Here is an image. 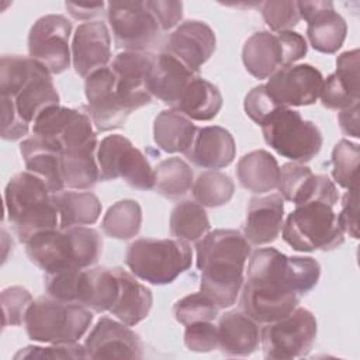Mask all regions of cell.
<instances>
[{
    "label": "cell",
    "mask_w": 360,
    "mask_h": 360,
    "mask_svg": "<svg viewBox=\"0 0 360 360\" xmlns=\"http://www.w3.org/2000/svg\"><path fill=\"white\" fill-rule=\"evenodd\" d=\"M297 294L291 276V256L274 248L252 253L246 281L242 284L240 308L257 323L277 321L297 308Z\"/></svg>",
    "instance_id": "obj_1"
},
{
    "label": "cell",
    "mask_w": 360,
    "mask_h": 360,
    "mask_svg": "<svg viewBox=\"0 0 360 360\" xmlns=\"http://www.w3.org/2000/svg\"><path fill=\"white\" fill-rule=\"evenodd\" d=\"M200 288L219 308L235 304L243 284V270L250 245L235 229H215L195 245Z\"/></svg>",
    "instance_id": "obj_2"
},
{
    "label": "cell",
    "mask_w": 360,
    "mask_h": 360,
    "mask_svg": "<svg viewBox=\"0 0 360 360\" xmlns=\"http://www.w3.org/2000/svg\"><path fill=\"white\" fill-rule=\"evenodd\" d=\"M27 256L45 274L66 269H86L97 263L103 239L87 226L51 229L34 235L27 243Z\"/></svg>",
    "instance_id": "obj_3"
},
{
    "label": "cell",
    "mask_w": 360,
    "mask_h": 360,
    "mask_svg": "<svg viewBox=\"0 0 360 360\" xmlns=\"http://www.w3.org/2000/svg\"><path fill=\"white\" fill-rule=\"evenodd\" d=\"M6 214L20 242L34 235L58 229L59 215L46 184L30 172L17 173L4 190Z\"/></svg>",
    "instance_id": "obj_4"
},
{
    "label": "cell",
    "mask_w": 360,
    "mask_h": 360,
    "mask_svg": "<svg viewBox=\"0 0 360 360\" xmlns=\"http://www.w3.org/2000/svg\"><path fill=\"white\" fill-rule=\"evenodd\" d=\"M91 321V309L46 295L32 301L24 326L28 338L34 342L70 345L77 343L90 328Z\"/></svg>",
    "instance_id": "obj_5"
},
{
    "label": "cell",
    "mask_w": 360,
    "mask_h": 360,
    "mask_svg": "<svg viewBox=\"0 0 360 360\" xmlns=\"http://www.w3.org/2000/svg\"><path fill=\"white\" fill-rule=\"evenodd\" d=\"M193 252L188 242L180 239L141 238L134 240L125 253L131 273L155 285L173 283L190 269Z\"/></svg>",
    "instance_id": "obj_6"
},
{
    "label": "cell",
    "mask_w": 360,
    "mask_h": 360,
    "mask_svg": "<svg viewBox=\"0 0 360 360\" xmlns=\"http://www.w3.org/2000/svg\"><path fill=\"white\" fill-rule=\"evenodd\" d=\"M283 239L292 250H332L345 240L333 205L323 201H308L295 205L283 224Z\"/></svg>",
    "instance_id": "obj_7"
},
{
    "label": "cell",
    "mask_w": 360,
    "mask_h": 360,
    "mask_svg": "<svg viewBox=\"0 0 360 360\" xmlns=\"http://www.w3.org/2000/svg\"><path fill=\"white\" fill-rule=\"evenodd\" d=\"M260 127L266 143L295 163L312 160L322 148L319 128L290 107H278Z\"/></svg>",
    "instance_id": "obj_8"
},
{
    "label": "cell",
    "mask_w": 360,
    "mask_h": 360,
    "mask_svg": "<svg viewBox=\"0 0 360 360\" xmlns=\"http://www.w3.org/2000/svg\"><path fill=\"white\" fill-rule=\"evenodd\" d=\"M84 111L97 131L121 128L129 114L150 103V98L129 97L117 90V77L110 66L101 68L86 77Z\"/></svg>",
    "instance_id": "obj_9"
},
{
    "label": "cell",
    "mask_w": 360,
    "mask_h": 360,
    "mask_svg": "<svg viewBox=\"0 0 360 360\" xmlns=\"http://www.w3.org/2000/svg\"><path fill=\"white\" fill-rule=\"evenodd\" d=\"M307 49V41L295 31H259L246 39L242 62L253 77L269 79L277 70L302 59Z\"/></svg>",
    "instance_id": "obj_10"
},
{
    "label": "cell",
    "mask_w": 360,
    "mask_h": 360,
    "mask_svg": "<svg viewBox=\"0 0 360 360\" xmlns=\"http://www.w3.org/2000/svg\"><path fill=\"white\" fill-rule=\"evenodd\" d=\"M32 134L60 153L97 149V134L86 111L49 107L32 122Z\"/></svg>",
    "instance_id": "obj_11"
},
{
    "label": "cell",
    "mask_w": 360,
    "mask_h": 360,
    "mask_svg": "<svg viewBox=\"0 0 360 360\" xmlns=\"http://www.w3.org/2000/svg\"><path fill=\"white\" fill-rule=\"evenodd\" d=\"M318 325L307 308H295L288 315L264 323L260 330L263 356L273 360H291L307 356L316 339Z\"/></svg>",
    "instance_id": "obj_12"
},
{
    "label": "cell",
    "mask_w": 360,
    "mask_h": 360,
    "mask_svg": "<svg viewBox=\"0 0 360 360\" xmlns=\"http://www.w3.org/2000/svg\"><path fill=\"white\" fill-rule=\"evenodd\" d=\"M100 180L122 179L138 190L153 188V169L146 156L132 142L120 134L107 135L96 150Z\"/></svg>",
    "instance_id": "obj_13"
},
{
    "label": "cell",
    "mask_w": 360,
    "mask_h": 360,
    "mask_svg": "<svg viewBox=\"0 0 360 360\" xmlns=\"http://www.w3.org/2000/svg\"><path fill=\"white\" fill-rule=\"evenodd\" d=\"M107 20L115 45L124 51L148 52L159 42L163 32L146 1H110Z\"/></svg>",
    "instance_id": "obj_14"
},
{
    "label": "cell",
    "mask_w": 360,
    "mask_h": 360,
    "mask_svg": "<svg viewBox=\"0 0 360 360\" xmlns=\"http://www.w3.org/2000/svg\"><path fill=\"white\" fill-rule=\"evenodd\" d=\"M72 22L60 14L38 18L28 32V55L51 75H59L70 66L69 38Z\"/></svg>",
    "instance_id": "obj_15"
},
{
    "label": "cell",
    "mask_w": 360,
    "mask_h": 360,
    "mask_svg": "<svg viewBox=\"0 0 360 360\" xmlns=\"http://www.w3.org/2000/svg\"><path fill=\"white\" fill-rule=\"evenodd\" d=\"M323 84L322 73L312 65H290L277 70L264 84L269 96L280 105L301 107L314 104Z\"/></svg>",
    "instance_id": "obj_16"
},
{
    "label": "cell",
    "mask_w": 360,
    "mask_h": 360,
    "mask_svg": "<svg viewBox=\"0 0 360 360\" xmlns=\"http://www.w3.org/2000/svg\"><path fill=\"white\" fill-rule=\"evenodd\" d=\"M86 359H142L143 346L128 325L108 316L97 321L84 342Z\"/></svg>",
    "instance_id": "obj_17"
},
{
    "label": "cell",
    "mask_w": 360,
    "mask_h": 360,
    "mask_svg": "<svg viewBox=\"0 0 360 360\" xmlns=\"http://www.w3.org/2000/svg\"><path fill=\"white\" fill-rule=\"evenodd\" d=\"M300 15L307 21V37L311 46L321 53H335L342 48L347 24L336 13L332 1H297Z\"/></svg>",
    "instance_id": "obj_18"
},
{
    "label": "cell",
    "mask_w": 360,
    "mask_h": 360,
    "mask_svg": "<svg viewBox=\"0 0 360 360\" xmlns=\"http://www.w3.org/2000/svg\"><path fill=\"white\" fill-rule=\"evenodd\" d=\"M215 45L217 38L208 24L188 20L170 34L163 52L172 55L193 73L198 75L200 68L214 53Z\"/></svg>",
    "instance_id": "obj_19"
},
{
    "label": "cell",
    "mask_w": 360,
    "mask_h": 360,
    "mask_svg": "<svg viewBox=\"0 0 360 360\" xmlns=\"http://www.w3.org/2000/svg\"><path fill=\"white\" fill-rule=\"evenodd\" d=\"M111 56V37L103 21L80 24L72 39V63L80 77L105 68Z\"/></svg>",
    "instance_id": "obj_20"
},
{
    "label": "cell",
    "mask_w": 360,
    "mask_h": 360,
    "mask_svg": "<svg viewBox=\"0 0 360 360\" xmlns=\"http://www.w3.org/2000/svg\"><path fill=\"white\" fill-rule=\"evenodd\" d=\"M186 158L202 169L218 170L229 166L236 155V143L231 132L218 125L197 128Z\"/></svg>",
    "instance_id": "obj_21"
},
{
    "label": "cell",
    "mask_w": 360,
    "mask_h": 360,
    "mask_svg": "<svg viewBox=\"0 0 360 360\" xmlns=\"http://www.w3.org/2000/svg\"><path fill=\"white\" fill-rule=\"evenodd\" d=\"M120 294V280L115 267L80 269L75 281L73 302L94 312H105L112 308Z\"/></svg>",
    "instance_id": "obj_22"
},
{
    "label": "cell",
    "mask_w": 360,
    "mask_h": 360,
    "mask_svg": "<svg viewBox=\"0 0 360 360\" xmlns=\"http://www.w3.org/2000/svg\"><path fill=\"white\" fill-rule=\"evenodd\" d=\"M284 218V200L280 194L253 197L249 201L243 226V236L249 245L260 246L274 242L281 229Z\"/></svg>",
    "instance_id": "obj_23"
},
{
    "label": "cell",
    "mask_w": 360,
    "mask_h": 360,
    "mask_svg": "<svg viewBox=\"0 0 360 360\" xmlns=\"http://www.w3.org/2000/svg\"><path fill=\"white\" fill-rule=\"evenodd\" d=\"M198 75L187 69L180 60L169 53H159L146 79V90L150 96L174 108L183 91Z\"/></svg>",
    "instance_id": "obj_24"
},
{
    "label": "cell",
    "mask_w": 360,
    "mask_h": 360,
    "mask_svg": "<svg viewBox=\"0 0 360 360\" xmlns=\"http://www.w3.org/2000/svg\"><path fill=\"white\" fill-rule=\"evenodd\" d=\"M218 349L228 357L250 356L260 343V332L255 322L245 312H225L217 325Z\"/></svg>",
    "instance_id": "obj_25"
},
{
    "label": "cell",
    "mask_w": 360,
    "mask_h": 360,
    "mask_svg": "<svg viewBox=\"0 0 360 360\" xmlns=\"http://www.w3.org/2000/svg\"><path fill=\"white\" fill-rule=\"evenodd\" d=\"M20 153L24 159L27 172L38 176L48 187L51 194L63 191L62 153L46 145L41 138L32 135L20 143Z\"/></svg>",
    "instance_id": "obj_26"
},
{
    "label": "cell",
    "mask_w": 360,
    "mask_h": 360,
    "mask_svg": "<svg viewBox=\"0 0 360 360\" xmlns=\"http://www.w3.org/2000/svg\"><path fill=\"white\" fill-rule=\"evenodd\" d=\"M115 271L120 280V294L108 312L122 323L134 326L149 315L153 304L152 291L141 284L132 273L121 267H115Z\"/></svg>",
    "instance_id": "obj_27"
},
{
    "label": "cell",
    "mask_w": 360,
    "mask_h": 360,
    "mask_svg": "<svg viewBox=\"0 0 360 360\" xmlns=\"http://www.w3.org/2000/svg\"><path fill=\"white\" fill-rule=\"evenodd\" d=\"M155 58L150 52H120L110 66L117 77V90L131 97H152L146 90V79Z\"/></svg>",
    "instance_id": "obj_28"
},
{
    "label": "cell",
    "mask_w": 360,
    "mask_h": 360,
    "mask_svg": "<svg viewBox=\"0 0 360 360\" xmlns=\"http://www.w3.org/2000/svg\"><path fill=\"white\" fill-rule=\"evenodd\" d=\"M10 98L13 100L18 115L27 124L34 122L35 118L46 108L59 105V94L52 82V75L46 69H42L30 79Z\"/></svg>",
    "instance_id": "obj_29"
},
{
    "label": "cell",
    "mask_w": 360,
    "mask_h": 360,
    "mask_svg": "<svg viewBox=\"0 0 360 360\" xmlns=\"http://www.w3.org/2000/svg\"><path fill=\"white\" fill-rule=\"evenodd\" d=\"M278 174L280 166L276 158L263 149L243 155L236 166L240 186L253 194H264L277 188Z\"/></svg>",
    "instance_id": "obj_30"
},
{
    "label": "cell",
    "mask_w": 360,
    "mask_h": 360,
    "mask_svg": "<svg viewBox=\"0 0 360 360\" xmlns=\"http://www.w3.org/2000/svg\"><path fill=\"white\" fill-rule=\"evenodd\" d=\"M197 127L188 117L170 108L159 112L153 121V141L167 153H184L195 135Z\"/></svg>",
    "instance_id": "obj_31"
},
{
    "label": "cell",
    "mask_w": 360,
    "mask_h": 360,
    "mask_svg": "<svg viewBox=\"0 0 360 360\" xmlns=\"http://www.w3.org/2000/svg\"><path fill=\"white\" fill-rule=\"evenodd\" d=\"M59 215V229L94 224L101 214V202L91 191H59L52 194Z\"/></svg>",
    "instance_id": "obj_32"
},
{
    "label": "cell",
    "mask_w": 360,
    "mask_h": 360,
    "mask_svg": "<svg viewBox=\"0 0 360 360\" xmlns=\"http://www.w3.org/2000/svg\"><path fill=\"white\" fill-rule=\"evenodd\" d=\"M222 107V94L217 86L207 79L195 76L179 98L174 110L190 120L210 121L215 118Z\"/></svg>",
    "instance_id": "obj_33"
},
{
    "label": "cell",
    "mask_w": 360,
    "mask_h": 360,
    "mask_svg": "<svg viewBox=\"0 0 360 360\" xmlns=\"http://www.w3.org/2000/svg\"><path fill=\"white\" fill-rule=\"evenodd\" d=\"M191 167L180 158L162 160L153 169V190L162 197L174 200L184 195L194 183Z\"/></svg>",
    "instance_id": "obj_34"
},
{
    "label": "cell",
    "mask_w": 360,
    "mask_h": 360,
    "mask_svg": "<svg viewBox=\"0 0 360 360\" xmlns=\"http://www.w3.org/2000/svg\"><path fill=\"white\" fill-rule=\"evenodd\" d=\"M170 233L184 242H195L205 236L210 231L208 215L198 202L181 201L170 214Z\"/></svg>",
    "instance_id": "obj_35"
},
{
    "label": "cell",
    "mask_w": 360,
    "mask_h": 360,
    "mask_svg": "<svg viewBox=\"0 0 360 360\" xmlns=\"http://www.w3.org/2000/svg\"><path fill=\"white\" fill-rule=\"evenodd\" d=\"M97 149L62 153V177L65 187L89 190L100 180L96 158Z\"/></svg>",
    "instance_id": "obj_36"
},
{
    "label": "cell",
    "mask_w": 360,
    "mask_h": 360,
    "mask_svg": "<svg viewBox=\"0 0 360 360\" xmlns=\"http://www.w3.org/2000/svg\"><path fill=\"white\" fill-rule=\"evenodd\" d=\"M142 224V210L135 200H120L103 217L101 228L110 238L127 240L138 235Z\"/></svg>",
    "instance_id": "obj_37"
},
{
    "label": "cell",
    "mask_w": 360,
    "mask_h": 360,
    "mask_svg": "<svg viewBox=\"0 0 360 360\" xmlns=\"http://www.w3.org/2000/svg\"><path fill=\"white\" fill-rule=\"evenodd\" d=\"M315 181L316 174L308 166L291 162L280 167L277 190L283 200L300 205L309 200Z\"/></svg>",
    "instance_id": "obj_38"
},
{
    "label": "cell",
    "mask_w": 360,
    "mask_h": 360,
    "mask_svg": "<svg viewBox=\"0 0 360 360\" xmlns=\"http://www.w3.org/2000/svg\"><path fill=\"white\" fill-rule=\"evenodd\" d=\"M194 200L201 207L217 208L231 201L235 193L233 180L218 170L202 172L191 187Z\"/></svg>",
    "instance_id": "obj_39"
},
{
    "label": "cell",
    "mask_w": 360,
    "mask_h": 360,
    "mask_svg": "<svg viewBox=\"0 0 360 360\" xmlns=\"http://www.w3.org/2000/svg\"><path fill=\"white\" fill-rule=\"evenodd\" d=\"M359 158L360 148L357 143L342 139L335 145L332 150V176L340 187L346 190L359 187Z\"/></svg>",
    "instance_id": "obj_40"
},
{
    "label": "cell",
    "mask_w": 360,
    "mask_h": 360,
    "mask_svg": "<svg viewBox=\"0 0 360 360\" xmlns=\"http://www.w3.org/2000/svg\"><path fill=\"white\" fill-rule=\"evenodd\" d=\"M219 307L202 291L186 295L179 300L172 312L174 319L187 326L195 322H212L218 315Z\"/></svg>",
    "instance_id": "obj_41"
},
{
    "label": "cell",
    "mask_w": 360,
    "mask_h": 360,
    "mask_svg": "<svg viewBox=\"0 0 360 360\" xmlns=\"http://www.w3.org/2000/svg\"><path fill=\"white\" fill-rule=\"evenodd\" d=\"M262 15L264 22L274 32L292 31L301 20L298 4L291 0L264 1L262 4Z\"/></svg>",
    "instance_id": "obj_42"
},
{
    "label": "cell",
    "mask_w": 360,
    "mask_h": 360,
    "mask_svg": "<svg viewBox=\"0 0 360 360\" xmlns=\"http://www.w3.org/2000/svg\"><path fill=\"white\" fill-rule=\"evenodd\" d=\"M32 295L28 290L14 285L1 291L3 326H20L24 323L27 311L32 304Z\"/></svg>",
    "instance_id": "obj_43"
},
{
    "label": "cell",
    "mask_w": 360,
    "mask_h": 360,
    "mask_svg": "<svg viewBox=\"0 0 360 360\" xmlns=\"http://www.w3.org/2000/svg\"><path fill=\"white\" fill-rule=\"evenodd\" d=\"M184 345L190 352L208 353L218 349V330L211 322H195L186 326Z\"/></svg>",
    "instance_id": "obj_44"
},
{
    "label": "cell",
    "mask_w": 360,
    "mask_h": 360,
    "mask_svg": "<svg viewBox=\"0 0 360 360\" xmlns=\"http://www.w3.org/2000/svg\"><path fill=\"white\" fill-rule=\"evenodd\" d=\"M321 103L323 107L329 110H346L354 104H359L360 98L354 97L345 84L339 80V77L332 73L326 79H323V84L319 94Z\"/></svg>",
    "instance_id": "obj_45"
},
{
    "label": "cell",
    "mask_w": 360,
    "mask_h": 360,
    "mask_svg": "<svg viewBox=\"0 0 360 360\" xmlns=\"http://www.w3.org/2000/svg\"><path fill=\"white\" fill-rule=\"evenodd\" d=\"M14 359H86L84 346L79 343H70V345H51L48 347L42 346H27L20 349Z\"/></svg>",
    "instance_id": "obj_46"
},
{
    "label": "cell",
    "mask_w": 360,
    "mask_h": 360,
    "mask_svg": "<svg viewBox=\"0 0 360 360\" xmlns=\"http://www.w3.org/2000/svg\"><path fill=\"white\" fill-rule=\"evenodd\" d=\"M278 107H284L277 104L266 91L264 84H259L253 87L245 97L243 108L246 115L256 122L257 125H262Z\"/></svg>",
    "instance_id": "obj_47"
},
{
    "label": "cell",
    "mask_w": 360,
    "mask_h": 360,
    "mask_svg": "<svg viewBox=\"0 0 360 360\" xmlns=\"http://www.w3.org/2000/svg\"><path fill=\"white\" fill-rule=\"evenodd\" d=\"M1 100V138L6 141H17L28 134L30 124H27L17 112L15 105L10 97L0 96Z\"/></svg>",
    "instance_id": "obj_48"
},
{
    "label": "cell",
    "mask_w": 360,
    "mask_h": 360,
    "mask_svg": "<svg viewBox=\"0 0 360 360\" xmlns=\"http://www.w3.org/2000/svg\"><path fill=\"white\" fill-rule=\"evenodd\" d=\"M359 49H352L340 53L336 59L335 75L345 84V87L354 96L359 97Z\"/></svg>",
    "instance_id": "obj_49"
},
{
    "label": "cell",
    "mask_w": 360,
    "mask_h": 360,
    "mask_svg": "<svg viewBox=\"0 0 360 360\" xmlns=\"http://www.w3.org/2000/svg\"><path fill=\"white\" fill-rule=\"evenodd\" d=\"M359 187L349 188L342 200V210L338 214L339 225L343 233L353 239L359 238Z\"/></svg>",
    "instance_id": "obj_50"
},
{
    "label": "cell",
    "mask_w": 360,
    "mask_h": 360,
    "mask_svg": "<svg viewBox=\"0 0 360 360\" xmlns=\"http://www.w3.org/2000/svg\"><path fill=\"white\" fill-rule=\"evenodd\" d=\"M162 31L172 30L183 18V3L176 0H146Z\"/></svg>",
    "instance_id": "obj_51"
},
{
    "label": "cell",
    "mask_w": 360,
    "mask_h": 360,
    "mask_svg": "<svg viewBox=\"0 0 360 360\" xmlns=\"http://www.w3.org/2000/svg\"><path fill=\"white\" fill-rule=\"evenodd\" d=\"M339 120V125L342 128V131L353 138H359L360 136V131H359V104H354L346 110L339 111L338 115Z\"/></svg>",
    "instance_id": "obj_52"
},
{
    "label": "cell",
    "mask_w": 360,
    "mask_h": 360,
    "mask_svg": "<svg viewBox=\"0 0 360 360\" xmlns=\"http://www.w3.org/2000/svg\"><path fill=\"white\" fill-rule=\"evenodd\" d=\"M104 3H96V4H77V3H65L66 10L69 11V14L76 18V20H90L96 15H98L103 8H104Z\"/></svg>",
    "instance_id": "obj_53"
}]
</instances>
